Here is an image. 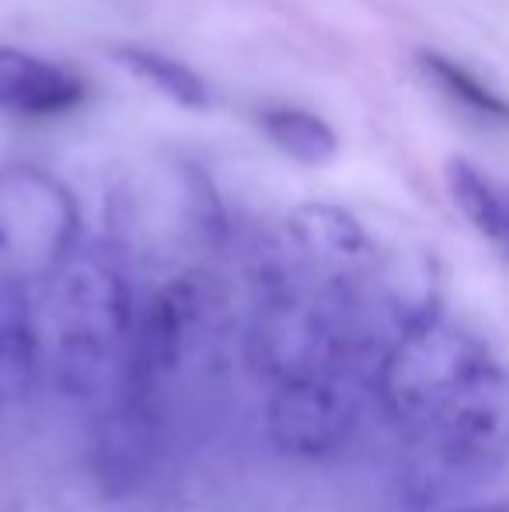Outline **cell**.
Here are the masks:
<instances>
[{
  "label": "cell",
  "mask_w": 509,
  "mask_h": 512,
  "mask_svg": "<svg viewBox=\"0 0 509 512\" xmlns=\"http://www.w3.org/2000/svg\"><path fill=\"white\" fill-rule=\"evenodd\" d=\"M363 384L370 373L335 370L272 380L265 394V429L279 453L293 460H328L360 425Z\"/></svg>",
  "instance_id": "cell-4"
},
{
  "label": "cell",
  "mask_w": 509,
  "mask_h": 512,
  "mask_svg": "<svg viewBox=\"0 0 509 512\" xmlns=\"http://www.w3.org/2000/svg\"><path fill=\"white\" fill-rule=\"evenodd\" d=\"M262 129L276 150H283L297 164H325L339 150V136L321 115L304 108L276 105L262 112Z\"/></svg>",
  "instance_id": "cell-10"
},
{
  "label": "cell",
  "mask_w": 509,
  "mask_h": 512,
  "mask_svg": "<svg viewBox=\"0 0 509 512\" xmlns=\"http://www.w3.org/2000/svg\"><path fill=\"white\" fill-rule=\"evenodd\" d=\"M42 373V342L32 286L0 276V405L25 398Z\"/></svg>",
  "instance_id": "cell-6"
},
{
  "label": "cell",
  "mask_w": 509,
  "mask_h": 512,
  "mask_svg": "<svg viewBox=\"0 0 509 512\" xmlns=\"http://www.w3.org/2000/svg\"><path fill=\"white\" fill-rule=\"evenodd\" d=\"M370 391L408 436L447 464H496L509 453V370L478 338L436 314L384 345Z\"/></svg>",
  "instance_id": "cell-1"
},
{
  "label": "cell",
  "mask_w": 509,
  "mask_h": 512,
  "mask_svg": "<svg viewBox=\"0 0 509 512\" xmlns=\"http://www.w3.org/2000/svg\"><path fill=\"white\" fill-rule=\"evenodd\" d=\"M450 203L471 223L478 237L509 265V189L503 182L471 164L468 157H450L443 164Z\"/></svg>",
  "instance_id": "cell-7"
},
{
  "label": "cell",
  "mask_w": 509,
  "mask_h": 512,
  "mask_svg": "<svg viewBox=\"0 0 509 512\" xmlns=\"http://www.w3.org/2000/svg\"><path fill=\"white\" fill-rule=\"evenodd\" d=\"M35 293L42 370L70 398H112L123 384L140 304L123 258L81 244Z\"/></svg>",
  "instance_id": "cell-2"
},
{
  "label": "cell",
  "mask_w": 509,
  "mask_h": 512,
  "mask_svg": "<svg viewBox=\"0 0 509 512\" xmlns=\"http://www.w3.org/2000/svg\"><path fill=\"white\" fill-rule=\"evenodd\" d=\"M457 512H509V502H503V506H471V509H457Z\"/></svg>",
  "instance_id": "cell-11"
},
{
  "label": "cell",
  "mask_w": 509,
  "mask_h": 512,
  "mask_svg": "<svg viewBox=\"0 0 509 512\" xmlns=\"http://www.w3.org/2000/svg\"><path fill=\"white\" fill-rule=\"evenodd\" d=\"M116 63L126 67L136 81L150 84V88L168 98V102L192 108V112L210 105V88H206V81L192 67H185L182 60H175V56H164L147 46H119Z\"/></svg>",
  "instance_id": "cell-8"
},
{
  "label": "cell",
  "mask_w": 509,
  "mask_h": 512,
  "mask_svg": "<svg viewBox=\"0 0 509 512\" xmlns=\"http://www.w3.org/2000/svg\"><path fill=\"white\" fill-rule=\"evenodd\" d=\"M84 95V81L67 67L25 49L0 46V112L60 115Z\"/></svg>",
  "instance_id": "cell-5"
},
{
  "label": "cell",
  "mask_w": 509,
  "mask_h": 512,
  "mask_svg": "<svg viewBox=\"0 0 509 512\" xmlns=\"http://www.w3.org/2000/svg\"><path fill=\"white\" fill-rule=\"evenodd\" d=\"M419 70L450 105H457L464 115L489 126H509V105L496 95L492 88H485L471 70H464L461 63H454L450 56L440 53H419Z\"/></svg>",
  "instance_id": "cell-9"
},
{
  "label": "cell",
  "mask_w": 509,
  "mask_h": 512,
  "mask_svg": "<svg viewBox=\"0 0 509 512\" xmlns=\"http://www.w3.org/2000/svg\"><path fill=\"white\" fill-rule=\"evenodd\" d=\"M81 248V213L60 178L32 164L0 168V276L49 279Z\"/></svg>",
  "instance_id": "cell-3"
}]
</instances>
